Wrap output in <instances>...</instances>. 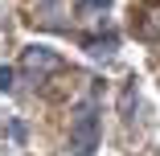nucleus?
<instances>
[{
    "label": "nucleus",
    "mask_w": 160,
    "mask_h": 156,
    "mask_svg": "<svg viewBox=\"0 0 160 156\" xmlns=\"http://www.w3.org/2000/svg\"><path fill=\"white\" fill-rule=\"evenodd\" d=\"M115 0H78V8H90V13H111Z\"/></svg>",
    "instance_id": "obj_7"
},
{
    "label": "nucleus",
    "mask_w": 160,
    "mask_h": 156,
    "mask_svg": "<svg viewBox=\"0 0 160 156\" xmlns=\"http://www.w3.org/2000/svg\"><path fill=\"white\" fill-rule=\"evenodd\" d=\"M62 70V58L49 49V45H29V49H21V74L29 78V82H45L49 74H58Z\"/></svg>",
    "instance_id": "obj_2"
},
{
    "label": "nucleus",
    "mask_w": 160,
    "mask_h": 156,
    "mask_svg": "<svg viewBox=\"0 0 160 156\" xmlns=\"http://www.w3.org/2000/svg\"><path fill=\"white\" fill-rule=\"evenodd\" d=\"M33 13H37V21H41V25H58V21H62V13H66V4H62V0H37Z\"/></svg>",
    "instance_id": "obj_4"
},
{
    "label": "nucleus",
    "mask_w": 160,
    "mask_h": 156,
    "mask_svg": "<svg viewBox=\"0 0 160 156\" xmlns=\"http://www.w3.org/2000/svg\"><path fill=\"white\" fill-rule=\"evenodd\" d=\"M8 132H12V140H17V144H25V123H21V119H12V123H8Z\"/></svg>",
    "instance_id": "obj_8"
},
{
    "label": "nucleus",
    "mask_w": 160,
    "mask_h": 156,
    "mask_svg": "<svg viewBox=\"0 0 160 156\" xmlns=\"http://www.w3.org/2000/svg\"><path fill=\"white\" fill-rule=\"evenodd\" d=\"M136 99H140V95H136V82H127V86H123V95H119V111H123L127 123L136 119V115H132V111H136Z\"/></svg>",
    "instance_id": "obj_5"
},
{
    "label": "nucleus",
    "mask_w": 160,
    "mask_h": 156,
    "mask_svg": "<svg viewBox=\"0 0 160 156\" xmlns=\"http://www.w3.org/2000/svg\"><path fill=\"white\" fill-rule=\"evenodd\" d=\"M115 49H119V37H115V33H107V37H90V41H86V53H90V58H103V62H111Z\"/></svg>",
    "instance_id": "obj_3"
},
{
    "label": "nucleus",
    "mask_w": 160,
    "mask_h": 156,
    "mask_svg": "<svg viewBox=\"0 0 160 156\" xmlns=\"http://www.w3.org/2000/svg\"><path fill=\"white\" fill-rule=\"evenodd\" d=\"M4 25H8V21H4V17H0V29H4Z\"/></svg>",
    "instance_id": "obj_9"
},
{
    "label": "nucleus",
    "mask_w": 160,
    "mask_h": 156,
    "mask_svg": "<svg viewBox=\"0 0 160 156\" xmlns=\"http://www.w3.org/2000/svg\"><path fill=\"white\" fill-rule=\"evenodd\" d=\"M99 148V107L82 103L70 119V156H90Z\"/></svg>",
    "instance_id": "obj_1"
},
{
    "label": "nucleus",
    "mask_w": 160,
    "mask_h": 156,
    "mask_svg": "<svg viewBox=\"0 0 160 156\" xmlns=\"http://www.w3.org/2000/svg\"><path fill=\"white\" fill-rule=\"evenodd\" d=\"M0 90H4V95L17 90V70H12V66H0Z\"/></svg>",
    "instance_id": "obj_6"
}]
</instances>
